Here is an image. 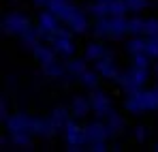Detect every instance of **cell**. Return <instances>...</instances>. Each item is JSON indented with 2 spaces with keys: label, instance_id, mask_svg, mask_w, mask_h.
I'll return each instance as SVG.
<instances>
[{
  "label": "cell",
  "instance_id": "cell-1",
  "mask_svg": "<svg viewBox=\"0 0 158 152\" xmlns=\"http://www.w3.org/2000/svg\"><path fill=\"white\" fill-rule=\"evenodd\" d=\"M124 109L128 114H145V111H156L158 109V84L152 88H139L135 92H128L124 99Z\"/></svg>",
  "mask_w": 158,
  "mask_h": 152
},
{
  "label": "cell",
  "instance_id": "cell-2",
  "mask_svg": "<svg viewBox=\"0 0 158 152\" xmlns=\"http://www.w3.org/2000/svg\"><path fill=\"white\" fill-rule=\"evenodd\" d=\"M94 34L98 39L118 41L128 34V20L126 15H109V17H96L94 22Z\"/></svg>",
  "mask_w": 158,
  "mask_h": 152
},
{
  "label": "cell",
  "instance_id": "cell-3",
  "mask_svg": "<svg viewBox=\"0 0 158 152\" xmlns=\"http://www.w3.org/2000/svg\"><path fill=\"white\" fill-rule=\"evenodd\" d=\"M64 146L69 152H77L88 148V139H85V128L77 124V120H69L64 124Z\"/></svg>",
  "mask_w": 158,
  "mask_h": 152
},
{
  "label": "cell",
  "instance_id": "cell-4",
  "mask_svg": "<svg viewBox=\"0 0 158 152\" xmlns=\"http://www.w3.org/2000/svg\"><path fill=\"white\" fill-rule=\"evenodd\" d=\"M34 26L30 24V20H28L24 13H17V11H13V13H6L4 17H2V30H4V34H13V37H24L26 32H30Z\"/></svg>",
  "mask_w": 158,
  "mask_h": 152
},
{
  "label": "cell",
  "instance_id": "cell-5",
  "mask_svg": "<svg viewBox=\"0 0 158 152\" xmlns=\"http://www.w3.org/2000/svg\"><path fill=\"white\" fill-rule=\"evenodd\" d=\"M52 47L56 50V54L64 60L73 58L75 54V43H73V30L71 28H60L56 34H53V41H52Z\"/></svg>",
  "mask_w": 158,
  "mask_h": 152
},
{
  "label": "cell",
  "instance_id": "cell-6",
  "mask_svg": "<svg viewBox=\"0 0 158 152\" xmlns=\"http://www.w3.org/2000/svg\"><path fill=\"white\" fill-rule=\"evenodd\" d=\"M94 17H109V15H126L128 13V7L124 0H96V4H92L88 9Z\"/></svg>",
  "mask_w": 158,
  "mask_h": 152
},
{
  "label": "cell",
  "instance_id": "cell-7",
  "mask_svg": "<svg viewBox=\"0 0 158 152\" xmlns=\"http://www.w3.org/2000/svg\"><path fill=\"white\" fill-rule=\"evenodd\" d=\"M4 127H6V133H32L34 116H30L26 111L11 114V116L4 120Z\"/></svg>",
  "mask_w": 158,
  "mask_h": 152
},
{
  "label": "cell",
  "instance_id": "cell-8",
  "mask_svg": "<svg viewBox=\"0 0 158 152\" xmlns=\"http://www.w3.org/2000/svg\"><path fill=\"white\" fill-rule=\"evenodd\" d=\"M83 128H85L88 146H92V144H101V141H107V139L111 137V133H109V128H107V122L103 120V118H96V120L88 122ZM85 150H88V148H85Z\"/></svg>",
  "mask_w": 158,
  "mask_h": 152
},
{
  "label": "cell",
  "instance_id": "cell-9",
  "mask_svg": "<svg viewBox=\"0 0 158 152\" xmlns=\"http://www.w3.org/2000/svg\"><path fill=\"white\" fill-rule=\"evenodd\" d=\"M47 9L62 20V24H69L79 11H81L77 4L71 2V0H49V2H47Z\"/></svg>",
  "mask_w": 158,
  "mask_h": 152
},
{
  "label": "cell",
  "instance_id": "cell-10",
  "mask_svg": "<svg viewBox=\"0 0 158 152\" xmlns=\"http://www.w3.org/2000/svg\"><path fill=\"white\" fill-rule=\"evenodd\" d=\"M90 103H92V114H94L96 118H103V120H105L107 116L113 111L111 99L107 97V92L98 90V88L92 90V94H90Z\"/></svg>",
  "mask_w": 158,
  "mask_h": 152
},
{
  "label": "cell",
  "instance_id": "cell-11",
  "mask_svg": "<svg viewBox=\"0 0 158 152\" xmlns=\"http://www.w3.org/2000/svg\"><path fill=\"white\" fill-rule=\"evenodd\" d=\"M30 51H32V56L36 58V62H39L41 67L49 64V62H53V60L58 58V54H56V50L52 47V43H45V41H41V39L30 45Z\"/></svg>",
  "mask_w": 158,
  "mask_h": 152
},
{
  "label": "cell",
  "instance_id": "cell-12",
  "mask_svg": "<svg viewBox=\"0 0 158 152\" xmlns=\"http://www.w3.org/2000/svg\"><path fill=\"white\" fill-rule=\"evenodd\" d=\"M94 69L98 71V75L103 77V79H109V81H118V77L122 73V71L118 69V62H115L113 56H105V58L96 60V62H94Z\"/></svg>",
  "mask_w": 158,
  "mask_h": 152
},
{
  "label": "cell",
  "instance_id": "cell-13",
  "mask_svg": "<svg viewBox=\"0 0 158 152\" xmlns=\"http://www.w3.org/2000/svg\"><path fill=\"white\" fill-rule=\"evenodd\" d=\"M39 28H41V30H45V32L56 34V32L62 28V20H60L56 13H52L49 9H45V11H41V13H39Z\"/></svg>",
  "mask_w": 158,
  "mask_h": 152
},
{
  "label": "cell",
  "instance_id": "cell-14",
  "mask_svg": "<svg viewBox=\"0 0 158 152\" xmlns=\"http://www.w3.org/2000/svg\"><path fill=\"white\" fill-rule=\"evenodd\" d=\"M105 56H113V51L107 50L103 43L92 41V43H88V45H85V54H83V58H85V60L96 62V60H101V58H105Z\"/></svg>",
  "mask_w": 158,
  "mask_h": 152
},
{
  "label": "cell",
  "instance_id": "cell-15",
  "mask_svg": "<svg viewBox=\"0 0 158 152\" xmlns=\"http://www.w3.org/2000/svg\"><path fill=\"white\" fill-rule=\"evenodd\" d=\"M58 128L53 127L52 118H41V116H34V127H32V135H39V137H52Z\"/></svg>",
  "mask_w": 158,
  "mask_h": 152
},
{
  "label": "cell",
  "instance_id": "cell-16",
  "mask_svg": "<svg viewBox=\"0 0 158 152\" xmlns=\"http://www.w3.org/2000/svg\"><path fill=\"white\" fill-rule=\"evenodd\" d=\"M71 114H73V118H85L88 114H92V103L90 99H85V97H73V101H71Z\"/></svg>",
  "mask_w": 158,
  "mask_h": 152
},
{
  "label": "cell",
  "instance_id": "cell-17",
  "mask_svg": "<svg viewBox=\"0 0 158 152\" xmlns=\"http://www.w3.org/2000/svg\"><path fill=\"white\" fill-rule=\"evenodd\" d=\"M9 144L17 150L32 148V133H9Z\"/></svg>",
  "mask_w": 158,
  "mask_h": 152
},
{
  "label": "cell",
  "instance_id": "cell-18",
  "mask_svg": "<svg viewBox=\"0 0 158 152\" xmlns=\"http://www.w3.org/2000/svg\"><path fill=\"white\" fill-rule=\"evenodd\" d=\"M105 122H107V128H109V133H111V137H115V135H120L122 131H124V127H126V122H124V118L113 109L109 116L105 118Z\"/></svg>",
  "mask_w": 158,
  "mask_h": 152
},
{
  "label": "cell",
  "instance_id": "cell-19",
  "mask_svg": "<svg viewBox=\"0 0 158 152\" xmlns=\"http://www.w3.org/2000/svg\"><path fill=\"white\" fill-rule=\"evenodd\" d=\"M43 73L49 77V79H62V77H69V75H66V64L60 62L58 58H56L53 62H49V64L43 67Z\"/></svg>",
  "mask_w": 158,
  "mask_h": 152
},
{
  "label": "cell",
  "instance_id": "cell-20",
  "mask_svg": "<svg viewBox=\"0 0 158 152\" xmlns=\"http://www.w3.org/2000/svg\"><path fill=\"white\" fill-rule=\"evenodd\" d=\"M128 73H131V77H132L135 88L139 90V88L145 86V81H148V77H150V69H145V67H135V64H132L131 69H128Z\"/></svg>",
  "mask_w": 158,
  "mask_h": 152
},
{
  "label": "cell",
  "instance_id": "cell-21",
  "mask_svg": "<svg viewBox=\"0 0 158 152\" xmlns=\"http://www.w3.org/2000/svg\"><path fill=\"white\" fill-rule=\"evenodd\" d=\"M49 118H52L53 127L58 128V131H62L64 124L71 120V114H69V109H66V107H62V105H60V107H56L52 114H49Z\"/></svg>",
  "mask_w": 158,
  "mask_h": 152
},
{
  "label": "cell",
  "instance_id": "cell-22",
  "mask_svg": "<svg viewBox=\"0 0 158 152\" xmlns=\"http://www.w3.org/2000/svg\"><path fill=\"white\" fill-rule=\"evenodd\" d=\"M88 67H85V58L81 60V58H69V62H66V75L73 77V79H79V75L85 71Z\"/></svg>",
  "mask_w": 158,
  "mask_h": 152
},
{
  "label": "cell",
  "instance_id": "cell-23",
  "mask_svg": "<svg viewBox=\"0 0 158 152\" xmlns=\"http://www.w3.org/2000/svg\"><path fill=\"white\" fill-rule=\"evenodd\" d=\"M126 51H128L131 56L143 54V51H145V37H141V34H131V39L126 41Z\"/></svg>",
  "mask_w": 158,
  "mask_h": 152
},
{
  "label": "cell",
  "instance_id": "cell-24",
  "mask_svg": "<svg viewBox=\"0 0 158 152\" xmlns=\"http://www.w3.org/2000/svg\"><path fill=\"white\" fill-rule=\"evenodd\" d=\"M98 71L94 69V71H90V69H85L81 75H79L77 81H81V86H85L88 90H94V88H98Z\"/></svg>",
  "mask_w": 158,
  "mask_h": 152
},
{
  "label": "cell",
  "instance_id": "cell-25",
  "mask_svg": "<svg viewBox=\"0 0 158 152\" xmlns=\"http://www.w3.org/2000/svg\"><path fill=\"white\" fill-rule=\"evenodd\" d=\"M128 34H145V20L139 15H132L128 20Z\"/></svg>",
  "mask_w": 158,
  "mask_h": 152
},
{
  "label": "cell",
  "instance_id": "cell-26",
  "mask_svg": "<svg viewBox=\"0 0 158 152\" xmlns=\"http://www.w3.org/2000/svg\"><path fill=\"white\" fill-rule=\"evenodd\" d=\"M145 54L152 60H158V37L145 34Z\"/></svg>",
  "mask_w": 158,
  "mask_h": 152
},
{
  "label": "cell",
  "instance_id": "cell-27",
  "mask_svg": "<svg viewBox=\"0 0 158 152\" xmlns=\"http://www.w3.org/2000/svg\"><path fill=\"white\" fill-rule=\"evenodd\" d=\"M124 2H126V7L132 15H139L141 11H145L150 7V0H124Z\"/></svg>",
  "mask_w": 158,
  "mask_h": 152
},
{
  "label": "cell",
  "instance_id": "cell-28",
  "mask_svg": "<svg viewBox=\"0 0 158 152\" xmlns=\"http://www.w3.org/2000/svg\"><path fill=\"white\" fill-rule=\"evenodd\" d=\"M150 56L143 51V54H137V56H132V64L135 67H145V69H150Z\"/></svg>",
  "mask_w": 158,
  "mask_h": 152
},
{
  "label": "cell",
  "instance_id": "cell-29",
  "mask_svg": "<svg viewBox=\"0 0 158 152\" xmlns=\"http://www.w3.org/2000/svg\"><path fill=\"white\" fill-rule=\"evenodd\" d=\"M145 34L158 37V17H148L145 20Z\"/></svg>",
  "mask_w": 158,
  "mask_h": 152
},
{
  "label": "cell",
  "instance_id": "cell-30",
  "mask_svg": "<svg viewBox=\"0 0 158 152\" xmlns=\"http://www.w3.org/2000/svg\"><path fill=\"white\" fill-rule=\"evenodd\" d=\"M145 137H148L145 127H135V139H137L139 144H143V141H145Z\"/></svg>",
  "mask_w": 158,
  "mask_h": 152
},
{
  "label": "cell",
  "instance_id": "cell-31",
  "mask_svg": "<svg viewBox=\"0 0 158 152\" xmlns=\"http://www.w3.org/2000/svg\"><path fill=\"white\" fill-rule=\"evenodd\" d=\"M9 116H11V114H9V107H6V99H2V101H0V118H2V122H4Z\"/></svg>",
  "mask_w": 158,
  "mask_h": 152
},
{
  "label": "cell",
  "instance_id": "cell-32",
  "mask_svg": "<svg viewBox=\"0 0 158 152\" xmlns=\"http://www.w3.org/2000/svg\"><path fill=\"white\" fill-rule=\"evenodd\" d=\"M88 150H92V152H105V150H109V148H107V141H101V144H92V146H88Z\"/></svg>",
  "mask_w": 158,
  "mask_h": 152
},
{
  "label": "cell",
  "instance_id": "cell-33",
  "mask_svg": "<svg viewBox=\"0 0 158 152\" xmlns=\"http://www.w3.org/2000/svg\"><path fill=\"white\" fill-rule=\"evenodd\" d=\"M34 2V7H41V9H47V2L49 0H32Z\"/></svg>",
  "mask_w": 158,
  "mask_h": 152
},
{
  "label": "cell",
  "instance_id": "cell-34",
  "mask_svg": "<svg viewBox=\"0 0 158 152\" xmlns=\"http://www.w3.org/2000/svg\"><path fill=\"white\" fill-rule=\"evenodd\" d=\"M154 75L158 77V60H156V62H154Z\"/></svg>",
  "mask_w": 158,
  "mask_h": 152
},
{
  "label": "cell",
  "instance_id": "cell-35",
  "mask_svg": "<svg viewBox=\"0 0 158 152\" xmlns=\"http://www.w3.org/2000/svg\"><path fill=\"white\" fill-rule=\"evenodd\" d=\"M154 150H156V152H158V144H156V146H154Z\"/></svg>",
  "mask_w": 158,
  "mask_h": 152
},
{
  "label": "cell",
  "instance_id": "cell-36",
  "mask_svg": "<svg viewBox=\"0 0 158 152\" xmlns=\"http://www.w3.org/2000/svg\"><path fill=\"white\" fill-rule=\"evenodd\" d=\"M101 2H105V0H101Z\"/></svg>",
  "mask_w": 158,
  "mask_h": 152
}]
</instances>
